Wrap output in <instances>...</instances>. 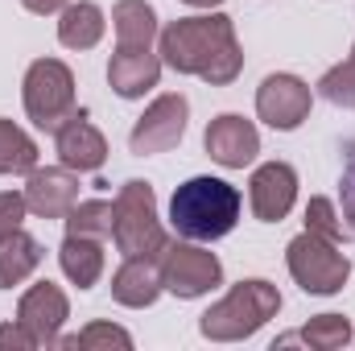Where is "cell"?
Masks as SVG:
<instances>
[{
  "instance_id": "cell-25",
  "label": "cell",
  "mask_w": 355,
  "mask_h": 351,
  "mask_svg": "<svg viewBox=\"0 0 355 351\" xmlns=\"http://www.w3.org/2000/svg\"><path fill=\"white\" fill-rule=\"evenodd\" d=\"M318 91H322V99H331L335 108H355V58L347 62H339V67H331L322 79H318Z\"/></svg>"
},
{
  "instance_id": "cell-13",
  "label": "cell",
  "mask_w": 355,
  "mask_h": 351,
  "mask_svg": "<svg viewBox=\"0 0 355 351\" xmlns=\"http://www.w3.org/2000/svg\"><path fill=\"white\" fill-rule=\"evenodd\" d=\"M17 318L37 335L42 348H58V339H62L58 331H62V323L71 318V302H67V293H62L54 281H37V285H29V289L21 293Z\"/></svg>"
},
{
  "instance_id": "cell-8",
  "label": "cell",
  "mask_w": 355,
  "mask_h": 351,
  "mask_svg": "<svg viewBox=\"0 0 355 351\" xmlns=\"http://www.w3.org/2000/svg\"><path fill=\"white\" fill-rule=\"evenodd\" d=\"M186 120H190V103H186V95H157L149 108H145V116L132 124V132H128V149L137 153V157H153V153H170L178 141L186 137Z\"/></svg>"
},
{
  "instance_id": "cell-28",
  "label": "cell",
  "mask_w": 355,
  "mask_h": 351,
  "mask_svg": "<svg viewBox=\"0 0 355 351\" xmlns=\"http://www.w3.org/2000/svg\"><path fill=\"white\" fill-rule=\"evenodd\" d=\"M25 211H29L25 190H21V194H17V190H4V194H0V236L17 232V228H21V219H25Z\"/></svg>"
},
{
  "instance_id": "cell-18",
  "label": "cell",
  "mask_w": 355,
  "mask_h": 351,
  "mask_svg": "<svg viewBox=\"0 0 355 351\" xmlns=\"http://www.w3.org/2000/svg\"><path fill=\"white\" fill-rule=\"evenodd\" d=\"M103 29H107L103 8L91 4V0H75V4H67L58 12V42L67 50H91V46H99Z\"/></svg>"
},
{
  "instance_id": "cell-19",
  "label": "cell",
  "mask_w": 355,
  "mask_h": 351,
  "mask_svg": "<svg viewBox=\"0 0 355 351\" xmlns=\"http://www.w3.org/2000/svg\"><path fill=\"white\" fill-rule=\"evenodd\" d=\"M42 244L29 236V232H8V236H0V289H12V285H21L25 277H33L37 273V264H42Z\"/></svg>"
},
{
  "instance_id": "cell-11",
  "label": "cell",
  "mask_w": 355,
  "mask_h": 351,
  "mask_svg": "<svg viewBox=\"0 0 355 351\" xmlns=\"http://www.w3.org/2000/svg\"><path fill=\"white\" fill-rule=\"evenodd\" d=\"M54 149H58V162L75 174H95L107 162V137L91 124L83 108L62 120V128L54 132Z\"/></svg>"
},
{
  "instance_id": "cell-21",
  "label": "cell",
  "mask_w": 355,
  "mask_h": 351,
  "mask_svg": "<svg viewBox=\"0 0 355 351\" xmlns=\"http://www.w3.org/2000/svg\"><path fill=\"white\" fill-rule=\"evenodd\" d=\"M112 228H116V203H107V198H87V203H75L67 211V236L107 240Z\"/></svg>"
},
{
  "instance_id": "cell-2",
  "label": "cell",
  "mask_w": 355,
  "mask_h": 351,
  "mask_svg": "<svg viewBox=\"0 0 355 351\" xmlns=\"http://www.w3.org/2000/svg\"><path fill=\"white\" fill-rule=\"evenodd\" d=\"M240 190L223 178H190L182 182L170 198V228H174L182 240H194V244H211V240H223L236 223H240Z\"/></svg>"
},
{
  "instance_id": "cell-14",
  "label": "cell",
  "mask_w": 355,
  "mask_h": 351,
  "mask_svg": "<svg viewBox=\"0 0 355 351\" xmlns=\"http://www.w3.org/2000/svg\"><path fill=\"white\" fill-rule=\"evenodd\" d=\"M25 203L42 219H67V211L79 203V178L67 166H46L33 170L25 182Z\"/></svg>"
},
{
  "instance_id": "cell-30",
  "label": "cell",
  "mask_w": 355,
  "mask_h": 351,
  "mask_svg": "<svg viewBox=\"0 0 355 351\" xmlns=\"http://www.w3.org/2000/svg\"><path fill=\"white\" fill-rule=\"evenodd\" d=\"M29 12H37V17H50V12H62L71 0H21Z\"/></svg>"
},
{
  "instance_id": "cell-24",
  "label": "cell",
  "mask_w": 355,
  "mask_h": 351,
  "mask_svg": "<svg viewBox=\"0 0 355 351\" xmlns=\"http://www.w3.org/2000/svg\"><path fill=\"white\" fill-rule=\"evenodd\" d=\"M58 348H132V335L124 331V327H112V323H91V327H83L79 335H67V339H58Z\"/></svg>"
},
{
  "instance_id": "cell-10",
  "label": "cell",
  "mask_w": 355,
  "mask_h": 351,
  "mask_svg": "<svg viewBox=\"0 0 355 351\" xmlns=\"http://www.w3.org/2000/svg\"><path fill=\"white\" fill-rule=\"evenodd\" d=\"M202 145H207V153H211L215 166H223V170H244V166H252L257 153H261V132H257L252 120H244V116H236V112H223V116H215V120L207 124Z\"/></svg>"
},
{
  "instance_id": "cell-1",
  "label": "cell",
  "mask_w": 355,
  "mask_h": 351,
  "mask_svg": "<svg viewBox=\"0 0 355 351\" xmlns=\"http://www.w3.org/2000/svg\"><path fill=\"white\" fill-rule=\"evenodd\" d=\"M157 54L178 75H194L211 87H227L244 71V50L236 42V25L223 12L182 17L157 33Z\"/></svg>"
},
{
  "instance_id": "cell-7",
  "label": "cell",
  "mask_w": 355,
  "mask_h": 351,
  "mask_svg": "<svg viewBox=\"0 0 355 351\" xmlns=\"http://www.w3.org/2000/svg\"><path fill=\"white\" fill-rule=\"evenodd\" d=\"M157 268H162V285L166 293L174 298H202L211 293L215 285H223V264L215 252L198 248L194 240H170L166 252L157 257Z\"/></svg>"
},
{
  "instance_id": "cell-23",
  "label": "cell",
  "mask_w": 355,
  "mask_h": 351,
  "mask_svg": "<svg viewBox=\"0 0 355 351\" xmlns=\"http://www.w3.org/2000/svg\"><path fill=\"white\" fill-rule=\"evenodd\" d=\"M297 339L310 343L314 351H339L355 339V331H352V318H343V314H314V318L302 327Z\"/></svg>"
},
{
  "instance_id": "cell-29",
  "label": "cell",
  "mask_w": 355,
  "mask_h": 351,
  "mask_svg": "<svg viewBox=\"0 0 355 351\" xmlns=\"http://www.w3.org/2000/svg\"><path fill=\"white\" fill-rule=\"evenodd\" d=\"M33 348H42V343H37V335H33L21 318L0 327V351H33Z\"/></svg>"
},
{
  "instance_id": "cell-3",
  "label": "cell",
  "mask_w": 355,
  "mask_h": 351,
  "mask_svg": "<svg viewBox=\"0 0 355 351\" xmlns=\"http://www.w3.org/2000/svg\"><path fill=\"white\" fill-rule=\"evenodd\" d=\"M277 310H281L277 285H268L261 277H248V281L232 285V289L198 318V331H202V339H211V343H240V339H252L268 318H277Z\"/></svg>"
},
{
  "instance_id": "cell-9",
  "label": "cell",
  "mask_w": 355,
  "mask_h": 351,
  "mask_svg": "<svg viewBox=\"0 0 355 351\" xmlns=\"http://www.w3.org/2000/svg\"><path fill=\"white\" fill-rule=\"evenodd\" d=\"M314 95L297 75H268L257 87V116L277 132H293L302 120H310Z\"/></svg>"
},
{
  "instance_id": "cell-20",
  "label": "cell",
  "mask_w": 355,
  "mask_h": 351,
  "mask_svg": "<svg viewBox=\"0 0 355 351\" xmlns=\"http://www.w3.org/2000/svg\"><path fill=\"white\" fill-rule=\"evenodd\" d=\"M58 264H62V273H67L71 285L91 289L103 277V244L91 240V236H67L62 248H58Z\"/></svg>"
},
{
  "instance_id": "cell-22",
  "label": "cell",
  "mask_w": 355,
  "mask_h": 351,
  "mask_svg": "<svg viewBox=\"0 0 355 351\" xmlns=\"http://www.w3.org/2000/svg\"><path fill=\"white\" fill-rule=\"evenodd\" d=\"M37 170V145L29 132H21L12 120H0V174H33Z\"/></svg>"
},
{
  "instance_id": "cell-32",
  "label": "cell",
  "mask_w": 355,
  "mask_h": 351,
  "mask_svg": "<svg viewBox=\"0 0 355 351\" xmlns=\"http://www.w3.org/2000/svg\"><path fill=\"white\" fill-rule=\"evenodd\" d=\"M352 58H355V46H352Z\"/></svg>"
},
{
  "instance_id": "cell-4",
  "label": "cell",
  "mask_w": 355,
  "mask_h": 351,
  "mask_svg": "<svg viewBox=\"0 0 355 351\" xmlns=\"http://www.w3.org/2000/svg\"><path fill=\"white\" fill-rule=\"evenodd\" d=\"M112 240L124 257H162L170 236L157 219V194L149 182L128 178L116 194V228Z\"/></svg>"
},
{
  "instance_id": "cell-27",
  "label": "cell",
  "mask_w": 355,
  "mask_h": 351,
  "mask_svg": "<svg viewBox=\"0 0 355 351\" xmlns=\"http://www.w3.org/2000/svg\"><path fill=\"white\" fill-rule=\"evenodd\" d=\"M339 198H343V219L355 236V141L343 149V174H339Z\"/></svg>"
},
{
  "instance_id": "cell-5",
  "label": "cell",
  "mask_w": 355,
  "mask_h": 351,
  "mask_svg": "<svg viewBox=\"0 0 355 351\" xmlns=\"http://www.w3.org/2000/svg\"><path fill=\"white\" fill-rule=\"evenodd\" d=\"M21 99H25V116L42 132H58L62 120L75 112V75H71V67L58 62V58H37L25 71Z\"/></svg>"
},
{
  "instance_id": "cell-12",
  "label": "cell",
  "mask_w": 355,
  "mask_h": 351,
  "mask_svg": "<svg viewBox=\"0 0 355 351\" xmlns=\"http://www.w3.org/2000/svg\"><path fill=\"white\" fill-rule=\"evenodd\" d=\"M248 203L261 223H281L297 203V170L289 162H265L248 182Z\"/></svg>"
},
{
  "instance_id": "cell-26",
  "label": "cell",
  "mask_w": 355,
  "mask_h": 351,
  "mask_svg": "<svg viewBox=\"0 0 355 351\" xmlns=\"http://www.w3.org/2000/svg\"><path fill=\"white\" fill-rule=\"evenodd\" d=\"M306 232H314L322 240H335V244L343 240V219H339L331 198H310L306 203Z\"/></svg>"
},
{
  "instance_id": "cell-17",
  "label": "cell",
  "mask_w": 355,
  "mask_h": 351,
  "mask_svg": "<svg viewBox=\"0 0 355 351\" xmlns=\"http://www.w3.org/2000/svg\"><path fill=\"white\" fill-rule=\"evenodd\" d=\"M112 29H116V46L120 50H145L157 37V12L145 0H116Z\"/></svg>"
},
{
  "instance_id": "cell-31",
  "label": "cell",
  "mask_w": 355,
  "mask_h": 351,
  "mask_svg": "<svg viewBox=\"0 0 355 351\" xmlns=\"http://www.w3.org/2000/svg\"><path fill=\"white\" fill-rule=\"evenodd\" d=\"M182 4H190V8H219V4H227V0H182Z\"/></svg>"
},
{
  "instance_id": "cell-16",
  "label": "cell",
  "mask_w": 355,
  "mask_h": 351,
  "mask_svg": "<svg viewBox=\"0 0 355 351\" xmlns=\"http://www.w3.org/2000/svg\"><path fill=\"white\" fill-rule=\"evenodd\" d=\"M162 268L157 257H124V264L112 273V298L128 310H145L162 298Z\"/></svg>"
},
{
  "instance_id": "cell-15",
  "label": "cell",
  "mask_w": 355,
  "mask_h": 351,
  "mask_svg": "<svg viewBox=\"0 0 355 351\" xmlns=\"http://www.w3.org/2000/svg\"><path fill=\"white\" fill-rule=\"evenodd\" d=\"M162 54H153L149 46L145 50H120L116 46V54H112V62H107V83L112 91L120 95V99H141L145 91L157 87V79H162Z\"/></svg>"
},
{
  "instance_id": "cell-6",
  "label": "cell",
  "mask_w": 355,
  "mask_h": 351,
  "mask_svg": "<svg viewBox=\"0 0 355 351\" xmlns=\"http://www.w3.org/2000/svg\"><path fill=\"white\" fill-rule=\"evenodd\" d=\"M285 264H289V277L306 293H318V298L339 293L347 285V277H352V261L339 252V244L335 240H322L314 232H302V236L289 240Z\"/></svg>"
}]
</instances>
